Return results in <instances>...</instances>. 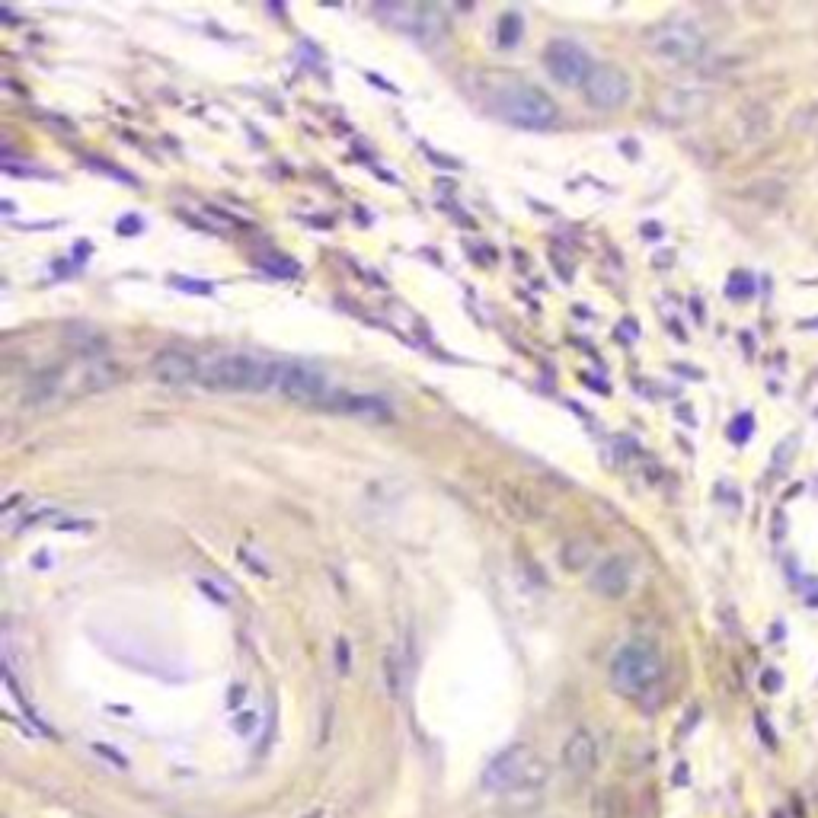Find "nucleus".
<instances>
[{
	"instance_id": "obj_6",
	"label": "nucleus",
	"mask_w": 818,
	"mask_h": 818,
	"mask_svg": "<svg viewBox=\"0 0 818 818\" xmlns=\"http://www.w3.org/2000/svg\"><path fill=\"white\" fill-rule=\"evenodd\" d=\"M544 64H547L550 77L563 87H585L588 77H592V71H595V64H592V58H588L585 48L576 42H566V39L547 45Z\"/></svg>"
},
{
	"instance_id": "obj_21",
	"label": "nucleus",
	"mask_w": 818,
	"mask_h": 818,
	"mask_svg": "<svg viewBox=\"0 0 818 818\" xmlns=\"http://www.w3.org/2000/svg\"><path fill=\"white\" fill-rule=\"evenodd\" d=\"M253 726H256V713H240V716L234 719V729H237V732H243V735H247Z\"/></svg>"
},
{
	"instance_id": "obj_14",
	"label": "nucleus",
	"mask_w": 818,
	"mask_h": 818,
	"mask_svg": "<svg viewBox=\"0 0 818 818\" xmlns=\"http://www.w3.org/2000/svg\"><path fill=\"white\" fill-rule=\"evenodd\" d=\"M330 403L342 409V413H355V416H374V419L387 416V403L381 397H336L333 394Z\"/></svg>"
},
{
	"instance_id": "obj_2",
	"label": "nucleus",
	"mask_w": 818,
	"mask_h": 818,
	"mask_svg": "<svg viewBox=\"0 0 818 818\" xmlns=\"http://www.w3.org/2000/svg\"><path fill=\"white\" fill-rule=\"evenodd\" d=\"M662 656L649 643H627L611 659V681L620 694H646L662 678Z\"/></svg>"
},
{
	"instance_id": "obj_16",
	"label": "nucleus",
	"mask_w": 818,
	"mask_h": 818,
	"mask_svg": "<svg viewBox=\"0 0 818 818\" xmlns=\"http://www.w3.org/2000/svg\"><path fill=\"white\" fill-rule=\"evenodd\" d=\"M563 560H566L569 569H582L588 560H592V544H588V541H572V544H566V547H563Z\"/></svg>"
},
{
	"instance_id": "obj_7",
	"label": "nucleus",
	"mask_w": 818,
	"mask_h": 818,
	"mask_svg": "<svg viewBox=\"0 0 818 818\" xmlns=\"http://www.w3.org/2000/svg\"><path fill=\"white\" fill-rule=\"evenodd\" d=\"M585 90V100L592 109H601V112H611V109H620L633 93V84L627 71L614 68V64H595L592 77H588V84L582 87Z\"/></svg>"
},
{
	"instance_id": "obj_17",
	"label": "nucleus",
	"mask_w": 818,
	"mask_h": 818,
	"mask_svg": "<svg viewBox=\"0 0 818 818\" xmlns=\"http://www.w3.org/2000/svg\"><path fill=\"white\" fill-rule=\"evenodd\" d=\"M518 39H521V16L505 13L502 23H499V45L509 48V45H518Z\"/></svg>"
},
{
	"instance_id": "obj_25",
	"label": "nucleus",
	"mask_w": 818,
	"mask_h": 818,
	"mask_svg": "<svg viewBox=\"0 0 818 818\" xmlns=\"http://www.w3.org/2000/svg\"><path fill=\"white\" fill-rule=\"evenodd\" d=\"M240 697H243V687H234V694H231V697H227V700H234V703H237Z\"/></svg>"
},
{
	"instance_id": "obj_15",
	"label": "nucleus",
	"mask_w": 818,
	"mask_h": 818,
	"mask_svg": "<svg viewBox=\"0 0 818 818\" xmlns=\"http://www.w3.org/2000/svg\"><path fill=\"white\" fill-rule=\"evenodd\" d=\"M384 681H387V691L394 697L403 691V665L397 659V652H387L384 656Z\"/></svg>"
},
{
	"instance_id": "obj_18",
	"label": "nucleus",
	"mask_w": 818,
	"mask_h": 818,
	"mask_svg": "<svg viewBox=\"0 0 818 818\" xmlns=\"http://www.w3.org/2000/svg\"><path fill=\"white\" fill-rule=\"evenodd\" d=\"M48 518H55V509H36V512L23 515V521L16 525V531H26V528H32V525H39V521H48Z\"/></svg>"
},
{
	"instance_id": "obj_23",
	"label": "nucleus",
	"mask_w": 818,
	"mask_h": 818,
	"mask_svg": "<svg viewBox=\"0 0 818 818\" xmlns=\"http://www.w3.org/2000/svg\"><path fill=\"white\" fill-rule=\"evenodd\" d=\"M58 528L61 531H90L93 525L90 521H58Z\"/></svg>"
},
{
	"instance_id": "obj_4",
	"label": "nucleus",
	"mask_w": 818,
	"mask_h": 818,
	"mask_svg": "<svg viewBox=\"0 0 818 818\" xmlns=\"http://www.w3.org/2000/svg\"><path fill=\"white\" fill-rule=\"evenodd\" d=\"M649 48H652V55L662 61L691 64L707 52V36H703L694 23L672 20V23H662L649 32Z\"/></svg>"
},
{
	"instance_id": "obj_8",
	"label": "nucleus",
	"mask_w": 818,
	"mask_h": 818,
	"mask_svg": "<svg viewBox=\"0 0 818 818\" xmlns=\"http://www.w3.org/2000/svg\"><path fill=\"white\" fill-rule=\"evenodd\" d=\"M534 767L541 764H531L528 758V748L525 745H515V748H505L502 755H496L489 761L486 774H483V787L486 790H512V787H521V783H528Z\"/></svg>"
},
{
	"instance_id": "obj_22",
	"label": "nucleus",
	"mask_w": 818,
	"mask_h": 818,
	"mask_svg": "<svg viewBox=\"0 0 818 818\" xmlns=\"http://www.w3.org/2000/svg\"><path fill=\"white\" fill-rule=\"evenodd\" d=\"M761 684H764V691H767V694H774V691H780L783 678H780L777 672H767V675L761 678Z\"/></svg>"
},
{
	"instance_id": "obj_11",
	"label": "nucleus",
	"mask_w": 818,
	"mask_h": 818,
	"mask_svg": "<svg viewBox=\"0 0 818 818\" xmlns=\"http://www.w3.org/2000/svg\"><path fill=\"white\" fill-rule=\"evenodd\" d=\"M630 579H633L630 563L624 556H611V560H601L592 569L588 585H592V592L601 598H624L630 592Z\"/></svg>"
},
{
	"instance_id": "obj_13",
	"label": "nucleus",
	"mask_w": 818,
	"mask_h": 818,
	"mask_svg": "<svg viewBox=\"0 0 818 818\" xmlns=\"http://www.w3.org/2000/svg\"><path fill=\"white\" fill-rule=\"evenodd\" d=\"M384 16H390L400 29L413 32V36H425V39H432L445 29V23L438 20V13H432L429 7H390V10H384Z\"/></svg>"
},
{
	"instance_id": "obj_24",
	"label": "nucleus",
	"mask_w": 818,
	"mask_h": 818,
	"mask_svg": "<svg viewBox=\"0 0 818 818\" xmlns=\"http://www.w3.org/2000/svg\"><path fill=\"white\" fill-rule=\"evenodd\" d=\"M339 668H342V672L349 668V649H346V643H339Z\"/></svg>"
},
{
	"instance_id": "obj_5",
	"label": "nucleus",
	"mask_w": 818,
	"mask_h": 818,
	"mask_svg": "<svg viewBox=\"0 0 818 818\" xmlns=\"http://www.w3.org/2000/svg\"><path fill=\"white\" fill-rule=\"evenodd\" d=\"M275 390L285 394L288 400L298 403H330V378L310 362H298V358H288V362H278V378Z\"/></svg>"
},
{
	"instance_id": "obj_12",
	"label": "nucleus",
	"mask_w": 818,
	"mask_h": 818,
	"mask_svg": "<svg viewBox=\"0 0 818 818\" xmlns=\"http://www.w3.org/2000/svg\"><path fill=\"white\" fill-rule=\"evenodd\" d=\"M563 767L569 774H592L595 771V764H598V742H595V735L588 732V729H576L566 739L563 745Z\"/></svg>"
},
{
	"instance_id": "obj_19",
	"label": "nucleus",
	"mask_w": 818,
	"mask_h": 818,
	"mask_svg": "<svg viewBox=\"0 0 818 818\" xmlns=\"http://www.w3.org/2000/svg\"><path fill=\"white\" fill-rule=\"evenodd\" d=\"M751 429H755V419H751V416H739V419L732 422V429H729V432H732V441H745Z\"/></svg>"
},
{
	"instance_id": "obj_9",
	"label": "nucleus",
	"mask_w": 818,
	"mask_h": 818,
	"mask_svg": "<svg viewBox=\"0 0 818 818\" xmlns=\"http://www.w3.org/2000/svg\"><path fill=\"white\" fill-rule=\"evenodd\" d=\"M151 374L163 387L199 384V358H192L189 352H179V349H163L151 362Z\"/></svg>"
},
{
	"instance_id": "obj_10",
	"label": "nucleus",
	"mask_w": 818,
	"mask_h": 818,
	"mask_svg": "<svg viewBox=\"0 0 818 818\" xmlns=\"http://www.w3.org/2000/svg\"><path fill=\"white\" fill-rule=\"evenodd\" d=\"M707 103H710V96L703 90L678 87V90H668L659 100V116L672 125H684V122L703 116V112H707Z\"/></svg>"
},
{
	"instance_id": "obj_1",
	"label": "nucleus",
	"mask_w": 818,
	"mask_h": 818,
	"mask_svg": "<svg viewBox=\"0 0 818 818\" xmlns=\"http://www.w3.org/2000/svg\"><path fill=\"white\" fill-rule=\"evenodd\" d=\"M278 378V362L250 352H211L199 358V387L211 394H263Z\"/></svg>"
},
{
	"instance_id": "obj_20",
	"label": "nucleus",
	"mask_w": 818,
	"mask_h": 818,
	"mask_svg": "<svg viewBox=\"0 0 818 818\" xmlns=\"http://www.w3.org/2000/svg\"><path fill=\"white\" fill-rule=\"evenodd\" d=\"M751 291H755V285H751V278H748V275H735V278H732L729 294H735V298H739V294H751Z\"/></svg>"
},
{
	"instance_id": "obj_3",
	"label": "nucleus",
	"mask_w": 818,
	"mask_h": 818,
	"mask_svg": "<svg viewBox=\"0 0 818 818\" xmlns=\"http://www.w3.org/2000/svg\"><path fill=\"white\" fill-rule=\"evenodd\" d=\"M496 106L502 112V119H509L512 125L521 128H547L556 122V103L541 90L531 84H512L496 96Z\"/></svg>"
}]
</instances>
